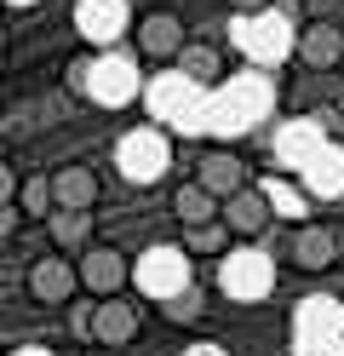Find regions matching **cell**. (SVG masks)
Masks as SVG:
<instances>
[{"mask_svg": "<svg viewBox=\"0 0 344 356\" xmlns=\"http://www.w3.org/2000/svg\"><path fill=\"white\" fill-rule=\"evenodd\" d=\"M293 58L304 63V70H338L344 29L338 24H304V29H293Z\"/></svg>", "mask_w": 344, "mask_h": 356, "instance_id": "14", "label": "cell"}, {"mask_svg": "<svg viewBox=\"0 0 344 356\" xmlns=\"http://www.w3.org/2000/svg\"><path fill=\"white\" fill-rule=\"evenodd\" d=\"M132 282L144 287L149 299H172L178 287H190V253L183 248H149L132 264Z\"/></svg>", "mask_w": 344, "mask_h": 356, "instance_id": "6", "label": "cell"}, {"mask_svg": "<svg viewBox=\"0 0 344 356\" xmlns=\"http://www.w3.org/2000/svg\"><path fill=\"white\" fill-rule=\"evenodd\" d=\"M264 195H270V213H287V218H304V207H310V195L293 184H270Z\"/></svg>", "mask_w": 344, "mask_h": 356, "instance_id": "25", "label": "cell"}, {"mask_svg": "<svg viewBox=\"0 0 344 356\" xmlns=\"http://www.w3.org/2000/svg\"><path fill=\"white\" fill-rule=\"evenodd\" d=\"M46 184H52V207H63V213H92L98 207V195H104V184H98V172L92 167H58V172H46Z\"/></svg>", "mask_w": 344, "mask_h": 356, "instance_id": "11", "label": "cell"}, {"mask_svg": "<svg viewBox=\"0 0 344 356\" xmlns=\"http://www.w3.org/2000/svg\"><path fill=\"white\" fill-rule=\"evenodd\" d=\"M195 98H201V86H190L183 75H161V81H149V104L161 109V115H190Z\"/></svg>", "mask_w": 344, "mask_h": 356, "instance_id": "19", "label": "cell"}, {"mask_svg": "<svg viewBox=\"0 0 344 356\" xmlns=\"http://www.w3.org/2000/svg\"><path fill=\"white\" fill-rule=\"evenodd\" d=\"M75 75H81V92H86L92 104H104V109H121V104H132L138 92H144V81H138V63L121 58V52L92 58V63H81Z\"/></svg>", "mask_w": 344, "mask_h": 356, "instance_id": "1", "label": "cell"}, {"mask_svg": "<svg viewBox=\"0 0 344 356\" xmlns=\"http://www.w3.org/2000/svg\"><path fill=\"white\" fill-rule=\"evenodd\" d=\"M0 6H35V0H0Z\"/></svg>", "mask_w": 344, "mask_h": 356, "instance_id": "29", "label": "cell"}, {"mask_svg": "<svg viewBox=\"0 0 344 356\" xmlns=\"http://www.w3.org/2000/svg\"><path fill=\"white\" fill-rule=\"evenodd\" d=\"M172 218H178L183 230L213 225V218H218V195H206L195 178H190V184H178V190H172Z\"/></svg>", "mask_w": 344, "mask_h": 356, "instance_id": "18", "label": "cell"}, {"mask_svg": "<svg viewBox=\"0 0 344 356\" xmlns=\"http://www.w3.org/2000/svg\"><path fill=\"white\" fill-rule=\"evenodd\" d=\"M190 259H224L229 248H236V236L224 230V218H213V225H195V230H183V241H178Z\"/></svg>", "mask_w": 344, "mask_h": 356, "instance_id": "20", "label": "cell"}, {"mask_svg": "<svg viewBox=\"0 0 344 356\" xmlns=\"http://www.w3.org/2000/svg\"><path fill=\"white\" fill-rule=\"evenodd\" d=\"M161 316L167 322H195L201 316V287H178L172 299H161Z\"/></svg>", "mask_w": 344, "mask_h": 356, "instance_id": "24", "label": "cell"}, {"mask_svg": "<svg viewBox=\"0 0 344 356\" xmlns=\"http://www.w3.org/2000/svg\"><path fill=\"white\" fill-rule=\"evenodd\" d=\"M218 287H224V299H270L275 259L259 253V248H229L218 259Z\"/></svg>", "mask_w": 344, "mask_h": 356, "instance_id": "2", "label": "cell"}, {"mask_svg": "<svg viewBox=\"0 0 344 356\" xmlns=\"http://www.w3.org/2000/svg\"><path fill=\"white\" fill-rule=\"evenodd\" d=\"M46 230H52L58 253H75V248L92 241V213H63V207H52V213H46Z\"/></svg>", "mask_w": 344, "mask_h": 356, "instance_id": "21", "label": "cell"}, {"mask_svg": "<svg viewBox=\"0 0 344 356\" xmlns=\"http://www.w3.org/2000/svg\"><path fill=\"white\" fill-rule=\"evenodd\" d=\"M115 161H121V172L132 184H155V178H167V167H172V138L161 127H138V132L121 138Z\"/></svg>", "mask_w": 344, "mask_h": 356, "instance_id": "4", "label": "cell"}, {"mask_svg": "<svg viewBox=\"0 0 344 356\" xmlns=\"http://www.w3.org/2000/svg\"><path fill=\"white\" fill-rule=\"evenodd\" d=\"M344 259V230L338 225H321V218H304L293 236H287V264L304 276H321Z\"/></svg>", "mask_w": 344, "mask_h": 356, "instance_id": "3", "label": "cell"}, {"mask_svg": "<svg viewBox=\"0 0 344 356\" xmlns=\"http://www.w3.org/2000/svg\"><path fill=\"white\" fill-rule=\"evenodd\" d=\"M172 63H178V75L190 86H218V75H224V58H218V47H206V40H183V52Z\"/></svg>", "mask_w": 344, "mask_h": 356, "instance_id": "17", "label": "cell"}, {"mask_svg": "<svg viewBox=\"0 0 344 356\" xmlns=\"http://www.w3.org/2000/svg\"><path fill=\"white\" fill-rule=\"evenodd\" d=\"M316 149H321V132H316L310 121H298V127H287V132H281V161H298V167H304Z\"/></svg>", "mask_w": 344, "mask_h": 356, "instance_id": "23", "label": "cell"}, {"mask_svg": "<svg viewBox=\"0 0 344 356\" xmlns=\"http://www.w3.org/2000/svg\"><path fill=\"white\" fill-rule=\"evenodd\" d=\"M218 218H224V230L236 236V241H259L275 213H270L264 184H241L236 195H224V202H218Z\"/></svg>", "mask_w": 344, "mask_h": 356, "instance_id": "8", "label": "cell"}, {"mask_svg": "<svg viewBox=\"0 0 344 356\" xmlns=\"http://www.w3.org/2000/svg\"><path fill=\"white\" fill-rule=\"evenodd\" d=\"M75 282L86 287L92 299H121V287L132 282V259L115 248H86L75 259Z\"/></svg>", "mask_w": 344, "mask_h": 356, "instance_id": "7", "label": "cell"}, {"mask_svg": "<svg viewBox=\"0 0 344 356\" xmlns=\"http://www.w3.org/2000/svg\"><path fill=\"white\" fill-rule=\"evenodd\" d=\"M195 184H201L206 195H218V202H224V195H236L241 184H252V178H247V161H241V155L206 149L201 161H195Z\"/></svg>", "mask_w": 344, "mask_h": 356, "instance_id": "15", "label": "cell"}, {"mask_svg": "<svg viewBox=\"0 0 344 356\" xmlns=\"http://www.w3.org/2000/svg\"><path fill=\"white\" fill-rule=\"evenodd\" d=\"M138 322H144V316H138L126 299H98L81 333H86V339H98V345H132L138 339Z\"/></svg>", "mask_w": 344, "mask_h": 356, "instance_id": "13", "label": "cell"}, {"mask_svg": "<svg viewBox=\"0 0 344 356\" xmlns=\"http://www.w3.org/2000/svg\"><path fill=\"white\" fill-rule=\"evenodd\" d=\"M17 356H46V350H17Z\"/></svg>", "mask_w": 344, "mask_h": 356, "instance_id": "30", "label": "cell"}, {"mask_svg": "<svg viewBox=\"0 0 344 356\" xmlns=\"http://www.w3.org/2000/svg\"><path fill=\"white\" fill-rule=\"evenodd\" d=\"M236 40H241V52L252 63H275V58H287L293 52V24L281 12H252V17H236Z\"/></svg>", "mask_w": 344, "mask_h": 356, "instance_id": "5", "label": "cell"}, {"mask_svg": "<svg viewBox=\"0 0 344 356\" xmlns=\"http://www.w3.org/2000/svg\"><path fill=\"white\" fill-rule=\"evenodd\" d=\"M304 190L310 195H344V149L321 144L310 161H304Z\"/></svg>", "mask_w": 344, "mask_h": 356, "instance_id": "16", "label": "cell"}, {"mask_svg": "<svg viewBox=\"0 0 344 356\" xmlns=\"http://www.w3.org/2000/svg\"><path fill=\"white\" fill-rule=\"evenodd\" d=\"M23 218H46L52 213V184H46V172H35V178H17V202H12Z\"/></svg>", "mask_w": 344, "mask_h": 356, "instance_id": "22", "label": "cell"}, {"mask_svg": "<svg viewBox=\"0 0 344 356\" xmlns=\"http://www.w3.org/2000/svg\"><path fill=\"white\" fill-rule=\"evenodd\" d=\"M183 17L178 12H144L138 17V52L144 58H155V63H172L178 52H183Z\"/></svg>", "mask_w": 344, "mask_h": 356, "instance_id": "12", "label": "cell"}, {"mask_svg": "<svg viewBox=\"0 0 344 356\" xmlns=\"http://www.w3.org/2000/svg\"><path fill=\"white\" fill-rule=\"evenodd\" d=\"M275 6V0H229V12H236V17H252V12H270Z\"/></svg>", "mask_w": 344, "mask_h": 356, "instance_id": "27", "label": "cell"}, {"mask_svg": "<svg viewBox=\"0 0 344 356\" xmlns=\"http://www.w3.org/2000/svg\"><path fill=\"white\" fill-rule=\"evenodd\" d=\"M17 236V207H0V248Z\"/></svg>", "mask_w": 344, "mask_h": 356, "instance_id": "28", "label": "cell"}, {"mask_svg": "<svg viewBox=\"0 0 344 356\" xmlns=\"http://www.w3.org/2000/svg\"><path fill=\"white\" fill-rule=\"evenodd\" d=\"M12 202H17V172L0 167V207H12Z\"/></svg>", "mask_w": 344, "mask_h": 356, "instance_id": "26", "label": "cell"}, {"mask_svg": "<svg viewBox=\"0 0 344 356\" xmlns=\"http://www.w3.org/2000/svg\"><path fill=\"white\" fill-rule=\"evenodd\" d=\"M126 24H132L126 0H81L75 6V29L92 40V47H115V40L126 35Z\"/></svg>", "mask_w": 344, "mask_h": 356, "instance_id": "10", "label": "cell"}, {"mask_svg": "<svg viewBox=\"0 0 344 356\" xmlns=\"http://www.w3.org/2000/svg\"><path fill=\"white\" fill-rule=\"evenodd\" d=\"M338 75H344V58H338Z\"/></svg>", "mask_w": 344, "mask_h": 356, "instance_id": "31", "label": "cell"}, {"mask_svg": "<svg viewBox=\"0 0 344 356\" xmlns=\"http://www.w3.org/2000/svg\"><path fill=\"white\" fill-rule=\"evenodd\" d=\"M29 293H35L40 305H69V299L81 293L75 259H69V253H46V259H35V264H29Z\"/></svg>", "mask_w": 344, "mask_h": 356, "instance_id": "9", "label": "cell"}]
</instances>
